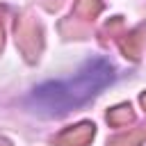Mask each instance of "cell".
<instances>
[{"label": "cell", "mask_w": 146, "mask_h": 146, "mask_svg": "<svg viewBox=\"0 0 146 146\" xmlns=\"http://www.w3.org/2000/svg\"><path fill=\"white\" fill-rule=\"evenodd\" d=\"M114 78V66L105 57H91L75 73L36 84L27 94L25 105L39 116H62L87 105L105 87H110Z\"/></svg>", "instance_id": "cell-1"}]
</instances>
